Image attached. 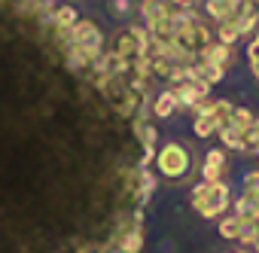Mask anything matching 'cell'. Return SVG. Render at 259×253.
Instances as JSON below:
<instances>
[{
	"instance_id": "1",
	"label": "cell",
	"mask_w": 259,
	"mask_h": 253,
	"mask_svg": "<svg viewBox=\"0 0 259 253\" xmlns=\"http://www.w3.org/2000/svg\"><path fill=\"white\" fill-rule=\"evenodd\" d=\"M189 195H192V207H195L204 220H220V217L229 210V204H232V198H229V183H223V180H217V183L201 180Z\"/></svg>"
},
{
	"instance_id": "2",
	"label": "cell",
	"mask_w": 259,
	"mask_h": 253,
	"mask_svg": "<svg viewBox=\"0 0 259 253\" xmlns=\"http://www.w3.org/2000/svg\"><path fill=\"white\" fill-rule=\"evenodd\" d=\"M122 61H135L141 55L153 52V37L147 31V25H125L119 34H113V49Z\"/></svg>"
},
{
	"instance_id": "3",
	"label": "cell",
	"mask_w": 259,
	"mask_h": 253,
	"mask_svg": "<svg viewBox=\"0 0 259 253\" xmlns=\"http://www.w3.org/2000/svg\"><path fill=\"white\" fill-rule=\"evenodd\" d=\"M156 168H159V174L162 177H168V180H180V177H186L189 174V168H192V153L183 147V144H165V147H159L156 150Z\"/></svg>"
},
{
	"instance_id": "4",
	"label": "cell",
	"mask_w": 259,
	"mask_h": 253,
	"mask_svg": "<svg viewBox=\"0 0 259 253\" xmlns=\"http://www.w3.org/2000/svg\"><path fill=\"white\" fill-rule=\"evenodd\" d=\"M70 46H82V49H104V34L92 19H79L76 25H70Z\"/></svg>"
},
{
	"instance_id": "5",
	"label": "cell",
	"mask_w": 259,
	"mask_h": 253,
	"mask_svg": "<svg viewBox=\"0 0 259 253\" xmlns=\"http://www.w3.org/2000/svg\"><path fill=\"white\" fill-rule=\"evenodd\" d=\"M198 61H207V64H220V67H226V70H229V64L235 61V55H232V46H226V43L213 40V43H207V46L198 52Z\"/></svg>"
},
{
	"instance_id": "6",
	"label": "cell",
	"mask_w": 259,
	"mask_h": 253,
	"mask_svg": "<svg viewBox=\"0 0 259 253\" xmlns=\"http://www.w3.org/2000/svg\"><path fill=\"white\" fill-rule=\"evenodd\" d=\"M223 171H226V153L223 150H207L204 165H201V177L207 183H217V180H223Z\"/></svg>"
},
{
	"instance_id": "7",
	"label": "cell",
	"mask_w": 259,
	"mask_h": 253,
	"mask_svg": "<svg viewBox=\"0 0 259 253\" xmlns=\"http://www.w3.org/2000/svg\"><path fill=\"white\" fill-rule=\"evenodd\" d=\"M122 253H141L144 247V229L141 226H128L122 232H116V241H113Z\"/></svg>"
},
{
	"instance_id": "8",
	"label": "cell",
	"mask_w": 259,
	"mask_h": 253,
	"mask_svg": "<svg viewBox=\"0 0 259 253\" xmlns=\"http://www.w3.org/2000/svg\"><path fill=\"white\" fill-rule=\"evenodd\" d=\"M150 113H153L156 119H168V116H174V113H177V98H174V92H171V89L156 92L153 101H150Z\"/></svg>"
},
{
	"instance_id": "9",
	"label": "cell",
	"mask_w": 259,
	"mask_h": 253,
	"mask_svg": "<svg viewBox=\"0 0 259 253\" xmlns=\"http://www.w3.org/2000/svg\"><path fill=\"white\" fill-rule=\"evenodd\" d=\"M156 186H159L156 174H153V171H147V168H138V189H135V204H138V207H144V204L153 198Z\"/></svg>"
},
{
	"instance_id": "10",
	"label": "cell",
	"mask_w": 259,
	"mask_h": 253,
	"mask_svg": "<svg viewBox=\"0 0 259 253\" xmlns=\"http://www.w3.org/2000/svg\"><path fill=\"white\" fill-rule=\"evenodd\" d=\"M171 13H174V7L168 4V0H141V16H144L147 25L162 22V19H168Z\"/></svg>"
},
{
	"instance_id": "11",
	"label": "cell",
	"mask_w": 259,
	"mask_h": 253,
	"mask_svg": "<svg viewBox=\"0 0 259 253\" xmlns=\"http://www.w3.org/2000/svg\"><path fill=\"white\" fill-rule=\"evenodd\" d=\"M235 7H238V0H204V13H207L217 25H220V22H232Z\"/></svg>"
},
{
	"instance_id": "12",
	"label": "cell",
	"mask_w": 259,
	"mask_h": 253,
	"mask_svg": "<svg viewBox=\"0 0 259 253\" xmlns=\"http://www.w3.org/2000/svg\"><path fill=\"white\" fill-rule=\"evenodd\" d=\"M232 113H235V104H232V101H226V98H220V101H213V104H210V110H207L204 116H210V119H213L217 132H220V129H226V125L232 122Z\"/></svg>"
},
{
	"instance_id": "13",
	"label": "cell",
	"mask_w": 259,
	"mask_h": 253,
	"mask_svg": "<svg viewBox=\"0 0 259 253\" xmlns=\"http://www.w3.org/2000/svg\"><path fill=\"white\" fill-rule=\"evenodd\" d=\"M49 22H52L55 28H70V25L79 22V16H76V10H73L70 4H64V7H55V10H52Z\"/></svg>"
},
{
	"instance_id": "14",
	"label": "cell",
	"mask_w": 259,
	"mask_h": 253,
	"mask_svg": "<svg viewBox=\"0 0 259 253\" xmlns=\"http://www.w3.org/2000/svg\"><path fill=\"white\" fill-rule=\"evenodd\" d=\"M235 25H238V34H241V37H250V34H256V31H259V7L247 10V13H244V16H241Z\"/></svg>"
},
{
	"instance_id": "15",
	"label": "cell",
	"mask_w": 259,
	"mask_h": 253,
	"mask_svg": "<svg viewBox=\"0 0 259 253\" xmlns=\"http://www.w3.org/2000/svg\"><path fill=\"white\" fill-rule=\"evenodd\" d=\"M220 235L226 241H238L241 238V217H220Z\"/></svg>"
},
{
	"instance_id": "16",
	"label": "cell",
	"mask_w": 259,
	"mask_h": 253,
	"mask_svg": "<svg viewBox=\"0 0 259 253\" xmlns=\"http://www.w3.org/2000/svg\"><path fill=\"white\" fill-rule=\"evenodd\" d=\"M253 119H256V113H253V110H247V107H235V113H232V122H229V125L244 135L250 125H253Z\"/></svg>"
},
{
	"instance_id": "17",
	"label": "cell",
	"mask_w": 259,
	"mask_h": 253,
	"mask_svg": "<svg viewBox=\"0 0 259 253\" xmlns=\"http://www.w3.org/2000/svg\"><path fill=\"white\" fill-rule=\"evenodd\" d=\"M192 135L201 138V141H204V138H213V135H217L213 119H210V116H195V119H192Z\"/></svg>"
},
{
	"instance_id": "18",
	"label": "cell",
	"mask_w": 259,
	"mask_h": 253,
	"mask_svg": "<svg viewBox=\"0 0 259 253\" xmlns=\"http://www.w3.org/2000/svg\"><path fill=\"white\" fill-rule=\"evenodd\" d=\"M217 40L226 43V46H235V43L241 40L238 25H235V22H220V25H217Z\"/></svg>"
},
{
	"instance_id": "19",
	"label": "cell",
	"mask_w": 259,
	"mask_h": 253,
	"mask_svg": "<svg viewBox=\"0 0 259 253\" xmlns=\"http://www.w3.org/2000/svg\"><path fill=\"white\" fill-rule=\"evenodd\" d=\"M217 135H220L223 147H229V150H244V144H241V132H238V129H232V125H226V129H220Z\"/></svg>"
},
{
	"instance_id": "20",
	"label": "cell",
	"mask_w": 259,
	"mask_h": 253,
	"mask_svg": "<svg viewBox=\"0 0 259 253\" xmlns=\"http://www.w3.org/2000/svg\"><path fill=\"white\" fill-rule=\"evenodd\" d=\"M244 192H259V171L244 174Z\"/></svg>"
},
{
	"instance_id": "21",
	"label": "cell",
	"mask_w": 259,
	"mask_h": 253,
	"mask_svg": "<svg viewBox=\"0 0 259 253\" xmlns=\"http://www.w3.org/2000/svg\"><path fill=\"white\" fill-rule=\"evenodd\" d=\"M132 0H113V16H125V13H132Z\"/></svg>"
},
{
	"instance_id": "22",
	"label": "cell",
	"mask_w": 259,
	"mask_h": 253,
	"mask_svg": "<svg viewBox=\"0 0 259 253\" xmlns=\"http://www.w3.org/2000/svg\"><path fill=\"white\" fill-rule=\"evenodd\" d=\"M174 10H195V0H168Z\"/></svg>"
},
{
	"instance_id": "23",
	"label": "cell",
	"mask_w": 259,
	"mask_h": 253,
	"mask_svg": "<svg viewBox=\"0 0 259 253\" xmlns=\"http://www.w3.org/2000/svg\"><path fill=\"white\" fill-rule=\"evenodd\" d=\"M247 58H250V61L259 58V43H256V40H250V46H247Z\"/></svg>"
},
{
	"instance_id": "24",
	"label": "cell",
	"mask_w": 259,
	"mask_h": 253,
	"mask_svg": "<svg viewBox=\"0 0 259 253\" xmlns=\"http://www.w3.org/2000/svg\"><path fill=\"white\" fill-rule=\"evenodd\" d=\"M244 198L253 204V210H259V192H244Z\"/></svg>"
},
{
	"instance_id": "25",
	"label": "cell",
	"mask_w": 259,
	"mask_h": 253,
	"mask_svg": "<svg viewBox=\"0 0 259 253\" xmlns=\"http://www.w3.org/2000/svg\"><path fill=\"white\" fill-rule=\"evenodd\" d=\"M250 73H253V79L259 82V58H256V61H250Z\"/></svg>"
},
{
	"instance_id": "26",
	"label": "cell",
	"mask_w": 259,
	"mask_h": 253,
	"mask_svg": "<svg viewBox=\"0 0 259 253\" xmlns=\"http://www.w3.org/2000/svg\"><path fill=\"white\" fill-rule=\"evenodd\" d=\"M253 247H256V253H259V238H256V241H253Z\"/></svg>"
},
{
	"instance_id": "27",
	"label": "cell",
	"mask_w": 259,
	"mask_h": 253,
	"mask_svg": "<svg viewBox=\"0 0 259 253\" xmlns=\"http://www.w3.org/2000/svg\"><path fill=\"white\" fill-rule=\"evenodd\" d=\"M253 40H256V43H259V31H256V34H253Z\"/></svg>"
},
{
	"instance_id": "28",
	"label": "cell",
	"mask_w": 259,
	"mask_h": 253,
	"mask_svg": "<svg viewBox=\"0 0 259 253\" xmlns=\"http://www.w3.org/2000/svg\"><path fill=\"white\" fill-rule=\"evenodd\" d=\"M256 156H259V150H256Z\"/></svg>"
},
{
	"instance_id": "29",
	"label": "cell",
	"mask_w": 259,
	"mask_h": 253,
	"mask_svg": "<svg viewBox=\"0 0 259 253\" xmlns=\"http://www.w3.org/2000/svg\"><path fill=\"white\" fill-rule=\"evenodd\" d=\"M238 253H241V250H238Z\"/></svg>"
}]
</instances>
